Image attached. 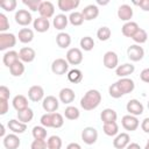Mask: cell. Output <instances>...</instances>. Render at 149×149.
Masks as SVG:
<instances>
[{"instance_id":"cell-2","label":"cell","mask_w":149,"mask_h":149,"mask_svg":"<svg viewBox=\"0 0 149 149\" xmlns=\"http://www.w3.org/2000/svg\"><path fill=\"white\" fill-rule=\"evenodd\" d=\"M16 44V36L12 33H0V50L5 51L15 47Z\"/></svg>"},{"instance_id":"cell-33","label":"cell","mask_w":149,"mask_h":149,"mask_svg":"<svg viewBox=\"0 0 149 149\" xmlns=\"http://www.w3.org/2000/svg\"><path fill=\"white\" fill-rule=\"evenodd\" d=\"M102 130L107 136H116L119 134V126L116 122H109L102 125Z\"/></svg>"},{"instance_id":"cell-34","label":"cell","mask_w":149,"mask_h":149,"mask_svg":"<svg viewBox=\"0 0 149 149\" xmlns=\"http://www.w3.org/2000/svg\"><path fill=\"white\" fill-rule=\"evenodd\" d=\"M68 79L73 84H78L83 80V72L79 69H72L68 72Z\"/></svg>"},{"instance_id":"cell-48","label":"cell","mask_w":149,"mask_h":149,"mask_svg":"<svg viewBox=\"0 0 149 149\" xmlns=\"http://www.w3.org/2000/svg\"><path fill=\"white\" fill-rule=\"evenodd\" d=\"M48 144L45 142V140H35L31 142L30 144V149H47Z\"/></svg>"},{"instance_id":"cell-39","label":"cell","mask_w":149,"mask_h":149,"mask_svg":"<svg viewBox=\"0 0 149 149\" xmlns=\"http://www.w3.org/2000/svg\"><path fill=\"white\" fill-rule=\"evenodd\" d=\"M79 44L84 51H91L94 48V40L91 36H84L80 38Z\"/></svg>"},{"instance_id":"cell-40","label":"cell","mask_w":149,"mask_h":149,"mask_svg":"<svg viewBox=\"0 0 149 149\" xmlns=\"http://www.w3.org/2000/svg\"><path fill=\"white\" fill-rule=\"evenodd\" d=\"M31 134L35 140H45L47 139V128L43 126H35L31 130Z\"/></svg>"},{"instance_id":"cell-5","label":"cell","mask_w":149,"mask_h":149,"mask_svg":"<svg viewBox=\"0 0 149 149\" xmlns=\"http://www.w3.org/2000/svg\"><path fill=\"white\" fill-rule=\"evenodd\" d=\"M81 140L88 146L94 144L98 140V130L93 127H85L81 132Z\"/></svg>"},{"instance_id":"cell-57","label":"cell","mask_w":149,"mask_h":149,"mask_svg":"<svg viewBox=\"0 0 149 149\" xmlns=\"http://www.w3.org/2000/svg\"><path fill=\"white\" fill-rule=\"evenodd\" d=\"M0 136H1L2 139H3L5 136H6V135H5V126H3L2 123H1V130H0Z\"/></svg>"},{"instance_id":"cell-45","label":"cell","mask_w":149,"mask_h":149,"mask_svg":"<svg viewBox=\"0 0 149 149\" xmlns=\"http://www.w3.org/2000/svg\"><path fill=\"white\" fill-rule=\"evenodd\" d=\"M41 2H42L41 0H22V3L26 5L33 12H38V8H40Z\"/></svg>"},{"instance_id":"cell-44","label":"cell","mask_w":149,"mask_h":149,"mask_svg":"<svg viewBox=\"0 0 149 149\" xmlns=\"http://www.w3.org/2000/svg\"><path fill=\"white\" fill-rule=\"evenodd\" d=\"M108 93H109V95H111L112 98H114V99H119V98H121V97L123 95L122 92L120 91V88H119L116 81H115L114 84H112V85L108 87Z\"/></svg>"},{"instance_id":"cell-29","label":"cell","mask_w":149,"mask_h":149,"mask_svg":"<svg viewBox=\"0 0 149 149\" xmlns=\"http://www.w3.org/2000/svg\"><path fill=\"white\" fill-rule=\"evenodd\" d=\"M69 23V17L65 14H57L54 20H52V24L57 30H63L66 28Z\"/></svg>"},{"instance_id":"cell-59","label":"cell","mask_w":149,"mask_h":149,"mask_svg":"<svg viewBox=\"0 0 149 149\" xmlns=\"http://www.w3.org/2000/svg\"><path fill=\"white\" fill-rule=\"evenodd\" d=\"M143 149H149V140L147 141V144H146V147H144Z\"/></svg>"},{"instance_id":"cell-37","label":"cell","mask_w":149,"mask_h":149,"mask_svg":"<svg viewBox=\"0 0 149 149\" xmlns=\"http://www.w3.org/2000/svg\"><path fill=\"white\" fill-rule=\"evenodd\" d=\"M9 71H10V74L13 77H20V76H22L23 72H24V64H23V62L17 61L16 63H14L9 68Z\"/></svg>"},{"instance_id":"cell-54","label":"cell","mask_w":149,"mask_h":149,"mask_svg":"<svg viewBox=\"0 0 149 149\" xmlns=\"http://www.w3.org/2000/svg\"><path fill=\"white\" fill-rule=\"evenodd\" d=\"M141 128L144 133H149V118H146L142 122H141Z\"/></svg>"},{"instance_id":"cell-3","label":"cell","mask_w":149,"mask_h":149,"mask_svg":"<svg viewBox=\"0 0 149 149\" xmlns=\"http://www.w3.org/2000/svg\"><path fill=\"white\" fill-rule=\"evenodd\" d=\"M69 63L66 59L64 58H56L52 64H51V71L52 73L57 74V76H62L65 74L66 72H69Z\"/></svg>"},{"instance_id":"cell-8","label":"cell","mask_w":149,"mask_h":149,"mask_svg":"<svg viewBox=\"0 0 149 149\" xmlns=\"http://www.w3.org/2000/svg\"><path fill=\"white\" fill-rule=\"evenodd\" d=\"M42 107L47 113H55L59 107V101L54 95H47L42 100Z\"/></svg>"},{"instance_id":"cell-41","label":"cell","mask_w":149,"mask_h":149,"mask_svg":"<svg viewBox=\"0 0 149 149\" xmlns=\"http://www.w3.org/2000/svg\"><path fill=\"white\" fill-rule=\"evenodd\" d=\"M132 38H133V41H134L135 43H137V44L140 45V44H143V43L147 42V40H148V34H147V31H146L144 29L140 28V29L134 34V36H133Z\"/></svg>"},{"instance_id":"cell-4","label":"cell","mask_w":149,"mask_h":149,"mask_svg":"<svg viewBox=\"0 0 149 149\" xmlns=\"http://www.w3.org/2000/svg\"><path fill=\"white\" fill-rule=\"evenodd\" d=\"M121 125L122 127L128 130V132H134L137 129V127L140 126V121L137 119V116H134V115H130V114H127V115H123L122 119H121Z\"/></svg>"},{"instance_id":"cell-18","label":"cell","mask_w":149,"mask_h":149,"mask_svg":"<svg viewBox=\"0 0 149 149\" xmlns=\"http://www.w3.org/2000/svg\"><path fill=\"white\" fill-rule=\"evenodd\" d=\"M19 56H20V61L21 62H23V63H31L35 59V57H36V52L30 47H23V48L20 49Z\"/></svg>"},{"instance_id":"cell-35","label":"cell","mask_w":149,"mask_h":149,"mask_svg":"<svg viewBox=\"0 0 149 149\" xmlns=\"http://www.w3.org/2000/svg\"><path fill=\"white\" fill-rule=\"evenodd\" d=\"M64 116L68 120H77L80 116V112L76 106H68L64 109Z\"/></svg>"},{"instance_id":"cell-32","label":"cell","mask_w":149,"mask_h":149,"mask_svg":"<svg viewBox=\"0 0 149 149\" xmlns=\"http://www.w3.org/2000/svg\"><path fill=\"white\" fill-rule=\"evenodd\" d=\"M33 118H34V112L29 107L26 108V109H23V111L17 112V120L21 121V122H23V123L30 122L33 120Z\"/></svg>"},{"instance_id":"cell-27","label":"cell","mask_w":149,"mask_h":149,"mask_svg":"<svg viewBox=\"0 0 149 149\" xmlns=\"http://www.w3.org/2000/svg\"><path fill=\"white\" fill-rule=\"evenodd\" d=\"M12 104H13V107H14L17 112L28 108V99H27L23 94H17V95H15V97L13 98Z\"/></svg>"},{"instance_id":"cell-22","label":"cell","mask_w":149,"mask_h":149,"mask_svg":"<svg viewBox=\"0 0 149 149\" xmlns=\"http://www.w3.org/2000/svg\"><path fill=\"white\" fill-rule=\"evenodd\" d=\"M33 26H34V29L37 33H45L50 28V22H49L48 19L40 16V17H36L33 21Z\"/></svg>"},{"instance_id":"cell-11","label":"cell","mask_w":149,"mask_h":149,"mask_svg":"<svg viewBox=\"0 0 149 149\" xmlns=\"http://www.w3.org/2000/svg\"><path fill=\"white\" fill-rule=\"evenodd\" d=\"M126 108H127V112L130 114V115H134V116H139L143 113L144 111V107L142 105L141 101H139L137 99H130L127 105H126Z\"/></svg>"},{"instance_id":"cell-21","label":"cell","mask_w":149,"mask_h":149,"mask_svg":"<svg viewBox=\"0 0 149 149\" xmlns=\"http://www.w3.org/2000/svg\"><path fill=\"white\" fill-rule=\"evenodd\" d=\"M80 5L79 0H58L57 6L62 12H71L72 9H76Z\"/></svg>"},{"instance_id":"cell-6","label":"cell","mask_w":149,"mask_h":149,"mask_svg":"<svg viewBox=\"0 0 149 149\" xmlns=\"http://www.w3.org/2000/svg\"><path fill=\"white\" fill-rule=\"evenodd\" d=\"M127 56L132 62H139L144 57V50L139 44H132L127 49Z\"/></svg>"},{"instance_id":"cell-50","label":"cell","mask_w":149,"mask_h":149,"mask_svg":"<svg viewBox=\"0 0 149 149\" xmlns=\"http://www.w3.org/2000/svg\"><path fill=\"white\" fill-rule=\"evenodd\" d=\"M9 95H10V91L7 86L5 85H1L0 86V99L2 100H8L9 99Z\"/></svg>"},{"instance_id":"cell-24","label":"cell","mask_w":149,"mask_h":149,"mask_svg":"<svg viewBox=\"0 0 149 149\" xmlns=\"http://www.w3.org/2000/svg\"><path fill=\"white\" fill-rule=\"evenodd\" d=\"M9 130H12L14 134H22L27 130V123H23L16 119H10L7 123Z\"/></svg>"},{"instance_id":"cell-56","label":"cell","mask_w":149,"mask_h":149,"mask_svg":"<svg viewBox=\"0 0 149 149\" xmlns=\"http://www.w3.org/2000/svg\"><path fill=\"white\" fill-rule=\"evenodd\" d=\"M66 149H81V147H80L78 143H76V142H72V143H69V144H68Z\"/></svg>"},{"instance_id":"cell-49","label":"cell","mask_w":149,"mask_h":149,"mask_svg":"<svg viewBox=\"0 0 149 149\" xmlns=\"http://www.w3.org/2000/svg\"><path fill=\"white\" fill-rule=\"evenodd\" d=\"M41 126L45 128H51V113H45L41 116Z\"/></svg>"},{"instance_id":"cell-12","label":"cell","mask_w":149,"mask_h":149,"mask_svg":"<svg viewBox=\"0 0 149 149\" xmlns=\"http://www.w3.org/2000/svg\"><path fill=\"white\" fill-rule=\"evenodd\" d=\"M120 91L122 92V94H128V93H132L135 88V83L133 79L128 78V77H125V78H120L118 81H116Z\"/></svg>"},{"instance_id":"cell-60","label":"cell","mask_w":149,"mask_h":149,"mask_svg":"<svg viewBox=\"0 0 149 149\" xmlns=\"http://www.w3.org/2000/svg\"><path fill=\"white\" fill-rule=\"evenodd\" d=\"M147 106H148V109H149V101H148V104H147Z\"/></svg>"},{"instance_id":"cell-31","label":"cell","mask_w":149,"mask_h":149,"mask_svg":"<svg viewBox=\"0 0 149 149\" xmlns=\"http://www.w3.org/2000/svg\"><path fill=\"white\" fill-rule=\"evenodd\" d=\"M56 43H57V45H58L59 48L65 49V48L70 47V44H71V36H70L68 33L61 31V33H58L57 36H56Z\"/></svg>"},{"instance_id":"cell-46","label":"cell","mask_w":149,"mask_h":149,"mask_svg":"<svg viewBox=\"0 0 149 149\" xmlns=\"http://www.w3.org/2000/svg\"><path fill=\"white\" fill-rule=\"evenodd\" d=\"M16 0H5V1H1L0 6L2 9H5L6 12H13L15 8H16Z\"/></svg>"},{"instance_id":"cell-23","label":"cell","mask_w":149,"mask_h":149,"mask_svg":"<svg viewBox=\"0 0 149 149\" xmlns=\"http://www.w3.org/2000/svg\"><path fill=\"white\" fill-rule=\"evenodd\" d=\"M135 71V66L130 63H125V64H121L119 65L116 69H115V74L120 78H125V77H128L129 74H132L133 72Z\"/></svg>"},{"instance_id":"cell-13","label":"cell","mask_w":149,"mask_h":149,"mask_svg":"<svg viewBox=\"0 0 149 149\" xmlns=\"http://www.w3.org/2000/svg\"><path fill=\"white\" fill-rule=\"evenodd\" d=\"M38 13L42 17H45V19H50L51 16H54L55 14V6L51 1H42L41 5H40V8H38Z\"/></svg>"},{"instance_id":"cell-53","label":"cell","mask_w":149,"mask_h":149,"mask_svg":"<svg viewBox=\"0 0 149 149\" xmlns=\"http://www.w3.org/2000/svg\"><path fill=\"white\" fill-rule=\"evenodd\" d=\"M135 5H137L144 12H149V0H141L139 2H134Z\"/></svg>"},{"instance_id":"cell-7","label":"cell","mask_w":149,"mask_h":149,"mask_svg":"<svg viewBox=\"0 0 149 149\" xmlns=\"http://www.w3.org/2000/svg\"><path fill=\"white\" fill-rule=\"evenodd\" d=\"M66 61L71 65H79L83 62V52L79 48H71L66 52Z\"/></svg>"},{"instance_id":"cell-16","label":"cell","mask_w":149,"mask_h":149,"mask_svg":"<svg viewBox=\"0 0 149 149\" xmlns=\"http://www.w3.org/2000/svg\"><path fill=\"white\" fill-rule=\"evenodd\" d=\"M2 144L6 149H17L21 144V141H20L19 136L13 133V134H8L3 137Z\"/></svg>"},{"instance_id":"cell-1","label":"cell","mask_w":149,"mask_h":149,"mask_svg":"<svg viewBox=\"0 0 149 149\" xmlns=\"http://www.w3.org/2000/svg\"><path fill=\"white\" fill-rule=\"evenodd\" d=\"M101 102V93L98 90H88L80 99V107L84 111H93Z\"/></svg>"},{"instance_id":"cell-52","label":"cell","mask_w":149,"mask_h":149,"mask_svg":"<svg viewBox=\"0 0 149 149\" xmlns=\"http://www.w3.org/2000/svg\"><path fill=\"white\" fill-rule=\"evenodd\" d=\"M140 79L147 84H149V68L147 69H143L140 73Z\"/></svg>"},{"instance_id":"cell-28","label":"cell","mask_w":149,"mask_h":149,"mask_svg":"<svg viewBox=\"0 0 149 149\" xmlns=\"http://www.w3.org/2000/svg\"><path fill=\"white\" fill-rule=\"evenodd\" d=\"M100 119L102 121V123H109V122H116L118 119V114L113 108H105L101 114H100Z\"/></svg>"},{"instance_id":"cell-19","label":"cell","mask_w":149,"mask_h":149,"mask_svg":"<svg viewBox=\"0 0 149 149\" xmlns=\"http://www.w3.org/2000/svg\"><path fill=\"white\" fill-rule=\"evenodd\" d=\"M76 98V94H74V91L70 87H64L59 91V94H58V99L61 102H63L64 105H68V104H71Z\"/></svg>"},{"instance_id":"cell-47","label":"cell","mask_w":149,"mask_h":149,"mask_svg":"<svg viewBox=\"0 0 149 149\" xmlns=\"http://www.w3.org/2000/svg\"><path fill=\"white\" fill-rule=\"evenodd\" d=\"M8 29H9V21L3 13H0V31L6 33V30Z\"/></svg>"},{"instance_id":"cell-51","label":"cell","mask_w":149,"mask_h":149,"mask_svg":"<svg viewBox=\"0 0 149 149\" xmlns=\"http://www.w3.org/2000/svg\"><path fill=\"white\" fill-rule=\"evenodd\" d=\"M8 108H9L8 100H2V99H0V115H5V114L8 112Z\"/></svg>"},{"instance_id":"cell-58","label":"cell","mask_w":149,"mask_h":149,"mask_svg":"<svg viewBox=\"0 0 149 149\" xmlns=\"http://www.w3.org/2000/svg\"><path fill=\"white\" fill-rule=\"evenodd\" d=\"M109 1L108 0H106V1H101V0H97V3L98 5H102V6H105V5H107Z\"/></svg>"},{"instance_id":"cell-26","label":"cell","mask_w":149,"mask_h":149,"mask_svg":"<svg viewBox=\"0 0 149 149\" xmlns=\"http://www.w3.org/2000/svg\"><path fill=\"white\" fill-rule=\"evenodd\" d=\"M140 29L139 24L134 21H129V22H126L122 28H121V31H122V35L126 36V37H133L134 34Z\"/></svg>"},{"instance_id":"cell-17","label":"cell","mask_w":149,"mask_h":149,"mask_svg":"<svg viewBox=\"0 0 149 149\" xmlns=\"http://www.w3.org/2000/svg\"><path fill=\"white\" fill-rule=\"evenodd\" d=\"M81 14H83L85 21L95 20L98 17V15H99V7L97 5H87L81 10Z\"/></svg>"},{"instance_id":"cell-36","label":"cell","mask_w":149,"mask_h":149,"mask_svg":"<svg viewBox=\"0 0 149 149\" xmlns=\"http://www.w3.org/2000/svg\"><path fill=\"white\" fill-rule=\"evenodd\" d=\"M84 16L81 14V12H72L70 15H69V22L74 26V27H78V26H81L83 22H84Z\"/></svg>"},{"instance_id":"cell-38","label":"cell","mask_w":149,"mask_h":149,"mask_svg":"<svg viewBox=\"0 0 149 149\" xmlns=\"http://www.w3.org/2000/svg\"><path fill=\"white\" fill-rule=\"evenodd\" d=\"M111 35H112V31H111V29H109L108 27H106V26H102V27H100V28L97 30V37H98L99 41H102V42L108 41V40L111 38Z\"/></svg>"},{"instance_id":"cell-55","label":"cell","mask_w":149,"mask_h":149,"mask_svg":"<svg viewBox=\"0 0 149 149\" xmlns=\"http://www.w3.org/2000/svg\"><path fill=\"white\" fill-rule=\"evenodd\" d=\"M126 149H142V148L140 147V144H139V143L132 142V143H129V144L126 147Z\"/></svg>"},{"instance_id":"cell-30","label":"cell","mask_w":149,"mask_h":149,"mask_svg":"<svg viewBox=\"0 0 149 149\" xmlns=\"http://www.w3.org/2000/svg\"><path fill=\"white\" fill-rule=\"evenodd\" d=\"M17 37L21 43H30L34 38V31L30 28H22L19 30Z\"/></svg>"},{"instance_id":"cell-43","label":"cell","mask_w":149,"mask_h":149,"mask_svg":"<svg viewBox=\"0 0 149 149\" xmlns=\"http://www.w3.org/2000/svg\"><path fill=\"white\" fill-rule=\"evenodd\" d=\"M64 125V118L61 113H51V128H61Z\"/></svg>"},{"instance_id":"cell-25","label":"cell","mask_w":149,"mask_h":149,"mask_svg":"<svg viewBox=\"0 0 149 149\" xmlns=\"http://www.w3.org/2000/svg\"><path fill=\"white\" fill-rule=\"evenodd\" d=\"M17 61H20V56H19V52H16L15 50H8L2 56V62L7 68H10Z\"/></svg>"},{"instance_id":"cell-10","label":"cell","mask_w":149,"mask_h":149,"mask_svg":"<svg viewBox=\"0 0 149 149\" xmlns=\"http://www.w3.org/2000/svg\"><path fill=\"white\" fill-rule=\"evenodd\" d=\"M102 63H104V66L106 69H116L119 66V57L116 55V52L114 51H107L105 52L104 55V58H102Z\"/></svg>"},{"instance_id":"cell-14","label":"cell","mask_w":149,"mask_h":149,"mask_svg":"<svg viewBox=\"0 0 149 149\" xmlns=\"http://www.w3.org/2000/svg\"><path fill=\"white\" fill-rule=\"evenodd\" d=\"M28 98L29 100L37 102L44 99V90L42 86L40 85H33L29 90H28Z\"/></svg>"},{"instance_id":"cell-15","label":"cell","mask_w":149,"mask_h":149,"mask_svg":"<svg viewBox=\"0 0 149 149\" xmlns=\"http://www.w3.org/2000/svg\"><path fill=\"white\" fill-rule=\"evenodd\" d=\"M130 143V136L128 133H120L113 140V147L115 149H125Z\"/></svg>"},{"instance_id":"cell-20","label":"cell","mask_w":149,"mask_h":149,"mask_svg":"<svg viewBox=\"0 0 149 149\" xmlns=\"http://www.w3.org/2000/svg\"><path fill=\"white\" fill-rule=\"evenodd\" d=\"M133 8L127 5V3H123L121 5L119 8H118V17L121 20V21H126V22H129L130 19L133 17Z\"/></svg>"},{"instance_id":"cell-9","label":"cell","mask_w":149,"mask_h":149,"mask_svg":"<svg viewBox=\"0 0 149 149\" xmlns=\"http://www.w3.org/2000/svg\"><path fill=\"white\" fill-rule=\"evenodd\" d=\"M14 19H15V22L20 26H29L33 21V16L30 14V12H28L27 9H19L15 15H14Z\"/></svg>"},{"instance_id":"cell-42","label":"cell","mask_w":149,"mask_h":149,"mask_svg":"<svg viewBox=\"0 0 149 149\" xmlns=\"http://www.w3.org/2000/svg\"><path fill=\"white\" fill-rule=\"evenodd\" d=\"M47 144H48V149H61L62 148V139L57 135H52L48 139L47 141Z\"/></svg>"}]
</instances>
